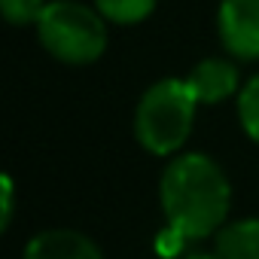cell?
<instances>
[{"mask_svg":"<svg viewBox=\"0 0 259 259\" xmlns=\"http://www.w3.org/2000/svg\"><path fill=\"white\" fill-rule=\"evenodd\" d=\"M159 204L171 229L186 241H204L229 223L232 183L207 153H177L162 171Z\"/></svg>","mask_w":259,"mask_h":259,"instance_id":"1","label":"cell"},{"mask_svg":"<svg viewBox=\"0 0 259 259\" xmlns=\"http://www.w3.org/2000/svg\"><path fill=\"white\" fill-rule=\"evenodd\" d=\"M198 98L186 76L156 79L138 101L135 110V138L150 156H177L195 125Z\"/></svg>","mask_w":259,"mask_h":259,"instance_id":"2","label":"cell"},{"mask_svg":"<svg viewBox=\"0 0 259 259\" xmlns=\"http://www.w3.org/2000/svg\"><path fill=\"white\" fill-rule=\"evenodd\" d=\"M37 28L40 46L64 64L82 67L107 52V19L95 4L79 0H49Z\"/></svg>","mask_w":259,"mask_h":259,"instance_id":"3","label":"cell"},{"mask_svg":"<svg viewBox=\"0 0 259 259\" xmlns=\"http://www.w3.org/2000/svg\"><path fill=\"white\" fill-rule=\"evenodd\" d=\"M217 34L238 61H259V0H220Z\"/></svg>","mask_w":259,"mask_h":259,"instance_id":"4","label":"cell"},{"mask_svg":"<svg viewBox=\"0 0 259 259\" xmlns=\"http://www.w3.org/2000/svg\"><path fill=\"white\" fill-rule=\"evenodd\" d=\"M186 82L192 85L198 104H223L229 98H238L241 92V73H238V64L229 61V58H201L189 73H186Z\"/></svg>","mask_w":259,"mask_h":259,"instance_id":"5","label":"cell"},{"mask_svg":"<svg viewBox=\"0 0 259 259\" xmlns=\"http://www.w3.org/2000/svg\"><path fill=\"white\" fill-rule=\"evenodd\" d=\"M22 259H104L98 244L73 229H43L28 244Z\"/></svg>","mask_w":259,"mask_h":259,"instance_id":"6","label":"cell"},{"mask_svg":"<svg viewBox=\"0 0 259 259\" xmlns=\"http://www.w3.org/2000/svg\"><path fill=\"white\" fill-rule=\"evenodd\" d=\"M213 250L223 259H259V217L229 220L213 235Z\"/></svg>","mask_w":259,"mask_h":259,"instance_id":"7","label":"cell"},{"mask_svg":"<svg viewBox=\"0 0 259 259\" xmlns=\"http://www.w3.org/2000/svg\"><path fill=\"white\" fill-rule=\"evenodd\" d=\"M92 4L113 25H138L147 16H153L159 0H92Z\"/></svg>","mask_w":259,"mask_h":259,"instance_id":"8","label":"cell"},{"mask_svg":"<svg viewBox=\"0 0 259 259\" xmlns=\"http://www.w3.org/2000/svg\"><path fill=\"white\" fill-rule=\"evenodd\" d=\"M238 122L244 128V135L259 147V73H253L241 92H238Z\"/></svg>","mask_w":259,"mask_h":259,"instance_id":"9","label":"cell"},{"mask_svg":"<svg viewBox=\"0 0 259 259\" xmlns=\"http://www.w3.org/2000/svg\"><path fill=\"white\" fill-rule=\"evenodd\" d=\"M49 0H0V16H4L13 28L37 25Z\"/></svg>","mask_w":259,"mask_h":259,"instance_id":"10","label":"cell"},{"mask_svg":"<svg viewBox=\"0 0 259 259\" xmlns=\"http://www.w3.org/2000/svg\"><path fill=\"white\" fill-rule=\"evenodd\" d=\"M0 229H10L13 226V210H16V183H13V177L10 174H4L0 177Z\"/></svg>","mask_w":259,"mask_h":259,"instance_id":"11","label":"cell"},{"mask_svg":"<svg viewBox=\"0 0 259 259\" xmlns=\"http://www.w3.org/2000/svg\"><path fill=\"white\" fill-rule=\"evenodd\" d=\"M183 244H186V238L177 232V229H165L162 235H159V241H156V247H159V256H180L183 253Z\"/></svg>","mask_w":259,"mask_h":259,"instance_id":"12","label":"cell"},{"mask_svg":"<svg viewBox=\"0 0 259 259\" xmlns=\"http://www.w3.org/2000/svg\"><path fill=\"white\" fill-rule=\"evenodd\" d=\"M180 259H223L217 250H189V253H183Z\"/></svg>","mask_w":259,"mask_h":259,"instance_id":"13","label":"cell"}]
</instances>
